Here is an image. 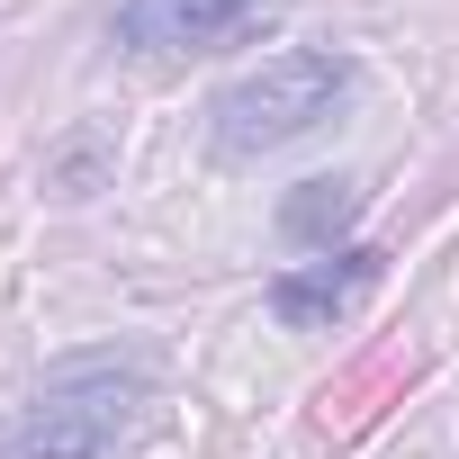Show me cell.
Wrapping results in <instances>:
<instances>
[{
    "label": "cell",
    "mask_w": 459,
    "mask_h": 459,
    "mask_svg": "<svg viewBox=\"0 0 459 459\" xmlns=\"http://www.w3.org/2000/svg\"><path fill=\"white\" fill-rule=\"evenodd\" d=\"M342 91H351V64H342L333 46H289V55H271L262 73L225 82V91L207 100V135H216L225 162H253V153H280V144L316 135Z\"/></svg>",
    "instance_id": "cell-1"
},
{
    "label": "cell",
    "mask_w": 459,
    "mask_h": 459,
    "mask_svg": "<svg viewBox=\"0 0 459 459\" xmlns=\"http://www.w3.org/2000/svg\"><path fill=\"white\" fill-rule=\"evenodd\" d=\"M135 405H144L135 360H73L10 414L0 459H108L135 432Z\"/></svg>",
    "instance_id": "cell-2"
},
{
    "label": "cell",
    "mask_w": 459,
    "mask_h": 459,
    "mask_svg": "<svg viewBox=\"0 0 459 459\" xmlns=\"http://www.w3.org/2000/svg\"><path fill=\"white\" fill-rule=\"evenodd\" d=\"M262 19V0H117V37L144 55H207L235 46Z\"/></svg>",
    "instance_id": "cell-3"
},
{
    "label": "cell",
    "mask_w": 459,
    "mask_h": 459,
    "mask_svg": "<svg viewBox=\"0 0 459 459\" xmlns=\"http://www.w3.org/2000/svg\"><path fill=\"white\" fill-rule=\"evenodd\" d=\"M378 289V253H325V262H289L280 280H271V316L289 325V333H325V325H342L360 298Z\"/></svg>",
    "instance_id": "cell-4"
},
{
    "label": "cell",
    "mask_w": 459,
    "mask_h": 459,
    "mask_svg": "<svg viewBox=\"0 0 459 459\" xmlns=\"http://www.w3.org/2000/svg\"><path fill=\"white\" fill-rule=\"evenodd\" d=\"M351 216H360V189H351V180H307V189H289V207H280V225H289L298 244H333Z\"/></svg>",
    "instance_id": "cell-5"
}]
</instances>
